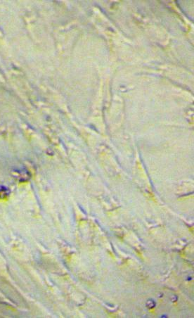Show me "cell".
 <instances>
[{
    "label": "cell",
    "mask_w": 194,
    "mask_h": 318,
    "mask_svg": "<svg viewBox=\"0 0 194 318\" xmlns=\"http://www.w3.org/2000/svg\"><path fill=\"white\" fill-rule=\"evenodd\" d=\"M10 194V191L7 187L0 186V199H5Z\"/></svg>",
    "instance_id": "obj_1"
}]
</instances>
